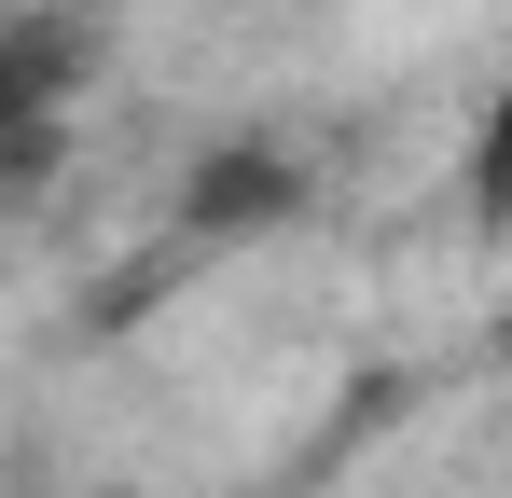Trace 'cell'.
Returning a JSON list of instances; mask_svg holds the SVG:
<instances>
[{
	"label": "cell",
	"instance_id": "cell-3",
	"mask_svg": "<svg viewBox=\"0 0 512 498\" xmlns=\"http://www.w3.org/2000/svg\"><path fill=\"white\" fill-rule=\"evenodd\" d=\"M0 28H14V0H0Z\"/></svg>",
	"mask_w": 512,
	"mask_h": 498
},
{
	"label": "cell",
	"instance_id": "cell-2",
	"mask_svg": "<svg viewBox=\"0 0 512 498\" xmlns=\"http://www.w3.org/2000/svg\"><path fill=\"white\" fill-rule=\"evenodd\" d=\"M319 208V166L305 139H277V125H236V139H208V153L180 166V236L236 249V236H291Z\"/></svg>",
	"mask_w": 512,
	"mask_h": 498
},
{
	"label": "cell",
	"instance_id": "cell-1",
	"mask_svg": "<svg viewBox=\"0 0 512 498\" xmlns=\"http://www.w3.org/2000/svg\"><path fill=\"white\" fill-rule=\"evenodd\" d=\"M84 14H14L0 28V208H28L56 166H70V111H84Z\"/></svg>",
	"mask_w": 512,
	"mask_h": 498
}]
</instances>
